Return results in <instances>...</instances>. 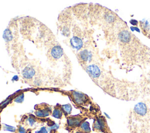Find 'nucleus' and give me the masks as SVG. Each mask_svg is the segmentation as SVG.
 I'll use <instances>...</instances> for the list:
<instances>
[{"label": "nucleus", "instance_id": "9", "mask_svg": "<svg viewBox=\"0 0 150 133\" xmlns=\"http://www.w3.org/2000/svg\"><path fill=\"white\" fill-rule=\"evenodd\" d=\"M139 25L143 33L146 36L150 30V22L148 20L144 19L139 22Z\"/></svg>", "mask_w": 150, "mask_h": 133}, {"label": "nucleus", "instance_id": "14", "mask_svg": "<svg viewBox=\"0 0 150 133\" xmlns=\"http://www.w3.org/2000/svg\"><path fill=\"white\" fill-rule=\"evenodd\" d=\"M80 128L84 132H85L86 133H89L91 131V129H90V124L87 121L83 122L80 124Z\"/></svg>", "mask_w": 150, "mask_h": 133}, {"label": "nucleus", "instance_id": "3", "mask_svg": "<svg viewBox=\"0 0 150 133\" xmlns=\"http://www.w3.org/2000/svg\"><path fill=\"white\" fill-rule=\"evenodd\" d=\"M86 71L88 74L93 78H97L101 74L100 69L96 64H91L87 66Z\"/></svg>", "mask_w": 150, "mask_h": 133}, {"label": "nucleus", "instance_id": "12", "mask_svg": "<svg viewBox=\"0 0 150 133\" xmlns=\"http://www.w3.org/2000/svg\"><path fill=\"white\" fill-rule=\"evenodd\" d=\"M80 59L84 61V62H87L89 59L91 58V53L86 49L82 50L80 52Z\"/></svg>", "mask_w": 150, "mask_h": 133}, {"label": "nucleus", "instance_id": "11", "mask_svg": "<svg viewBox=\"0 0 150 133\" xmlns=\"http://www.w3.org/2000/svg\"><path fill=\"white\" fill-rule=\"evenodd\" d=\"M51 111L50 108L49 107H46L45 108H42L40 110H38L35 112V114L38 117H47L48 116Z\"/></svg>", "mask_w": 150, "mask_h": 133}, {"label": "nucleus", "instance_id": "27", "mask_svg": "<svg viewBox=\"0 0 150 133\" xmlns=\"http://www.w3.org/2000/svg\"><path fill=\"white\" fill-rule=\"evenodd\" d=\"M147 36H148V37L149 38H150V32H149L148 34H147V35H146Z\"/></svg>", "mask_w": 150, "mask_h": 133}, {"label": "nucleus", "instance_id": "1", "mask_svg": "<svg viewBox=\"0 0 150 133\" xmlns=\"http://www.w3.org/2000/svg\"><path fill=\"white\" fill-rule=\"evenodd\" d=\"M134 112L140 116H144L147 113V107L143 102H139L134 107Z\"/></svg>", "mask_w": 150, "mask_h": 133}, {"label": "nucleus", "instance_id": "24", "mask_svg": "<svg viewBox=\"0 0 150 133\" xmlns=\"http://www.w3.org/2000/svg\"><path fill=\"white\" fill-rule=\"evenodd\" d=\"M130 29H131V31H132V32L135 31V30H137L138 32H140L139 29L137 26H131V27L130 28Z\"/></svg>", "mask_w": 150, "mask_h": 133}, {"label": "nucleus", "instance_id": "7", "mask_svg": "<svg viewBox=\"0 0 150 133\" xmlns=\"http://www.w3.org/2000/svg\"><path fill=\"white\" fill-rule=\"evenodd\" d=\"M93 128L96 130L103 131L105 128V123L103 118H98L93 124Z\"/></svg>", "mask_w": 150, "mask_h": 133}, {"label": "nucleus", "instance_id": "2", "mask_svg": "<svg viewBox=\"0 0 150 133\" xmlns=\"http://www.w3.org/2000/svg\"><path fill=\"white\" fill-rule=\"evenodd\" d=\"M72 98L77 104H83L87 101V96L80 92L73 91L72 93Z\"/></svg>", "mask_w": 150, "mask_h": 133}, {"label": "nucleus", "instance_id": "15", "mask_svg": "<svg viewBox=\"0 0 150 133\" xmlns=\"http://www.w3.org/2000/svg\"><path fill=\"white\" fill-rule=\"evenodd\" d=\"M52 115L56 118H60L63 115V111L60 108H56L53 111Z\"/></svg>", "mask_w": 150, "mask_h": 133}, {"label": "nucleus", "instance_id": "13", "mask_svg": "<svg viewBox=\"0 0 150 133\" xmlns=\"http://www.w3.org/2000/svg\"><path fill=\"white\" fill-rule=\"evenodd\" d=\"M3 38L6 42H10L12 39V35L10 29H6L3 33Z\"/></svg>", "mask_w": 150, "mask_h": 133}, {"label": "nucleus", "instance_id": "26", "mask_svg": "<svg viewBox=\"0 0 150 133\" xmlns=\"http://www.w3.org/2000/svg\"><path fill=\"white\" fill-rule=\"evenodd\" d=\"M104 115L106 116V117H107V118H108V119H110V117L108 115V114H107L106 112H104Z\"/></svg>", "mask_w": 150, "mask_h": 133}, {"label": "nucleus", "instance_id": "19", "mask_svg": "<svg viewBox=\"0 0 150 133\" xmlns=\"http://www.w3.org/2000/svg\"><path fill=\"white\" fill-rule=\"evenodd\" d=\"M36 133H47V131L45 127H43L40 128V129L39 131H36Z\"/></svg>", "mask_w": 150, "mask_h": 133}, {"label": "nucleus", "instance_id": "10", "mask_svg": "<svg viewBox=\"0 0 150 133\" xmlns=\"http://www.w3.org/2000/svg\"><path fill=\"white\" fill-rule=\"evenodd\" d=\"M81 121V118L79 116L71 117L67 119V124L70 127H76L79 125Z\"/></svg>", "mask_w": 150, "mask_h": 133}, {"label": "nucleus", "instance_id": "17", "mask_svg": "<svg viewBox=\"0 0 150 133\" xmlns=\"http://www.w3.org/2000/svg\"><path fill=\"white\" fill-rule=\"evenodd\" d=\"M4 130L8 131H10V132H15V131H16V128L15 127L9 125H7V124H4Z\"/></svg>", "mask_w": 150, "mask_h": 133}, {"label": "nucleus", "instance_id": "4", "mask_svg": "<svg viewBox=\"0 0 150 133\" xmlns=\"http://www.w3.org/2000/svg\"><path fill=\"white\" fill-rule=\"evenodd\" d=\"M50 54L54 59H59L63 56V50L60 45H55L52 48Z\"/></svg>", "mask_w": 150, "mask_h": 133}, {"label": "nucleus", "instance_id": "23", "mask_svg": "<svg viewBox=\"0 0 150 133\" xmlns=\"http://www.w3.org/2000/svg\"><path fill=\"white\" fill-rule=\"evenodd\" d=\"M18 132L19 133H26V130L22 127H19L18 128Z\"/></svg>", "mask_w": 150, "mask_h": 133}, {"label": "nucleus", "instance_id": "16", "mask_svg": "<svg viewBox=\"0 0 150 133\" xmlns=\"http://www.w3.org/2000/svg\"><path fill=\"white\" fill-rule=\"evenodd\" d=\"M72 110V107L70 104H65L62 106V110L66 114H69Z\"/></svg>", "mask_w": 150, "mask_h": 133}, {"label": "nucleus", "instance_id": "21", "mask_svg": "<svg viewBox=\"0 0 150 133\" xmlns=\"http://www.w3.org/2000/svg\"><path fill=\"white\" fill-rule=\"evenodd\" d=\"M129 23H130L131 25H134V26H136V25H138V21H137V20H135V19H131L130 21H129Z\"/></svg>", "mask_w": 150, "mask_h": 133}, {"label": "nucleus", "instance_id": "5", "mask_svg": "<svg viewBox=\"0 0 150 133\" xmlns=\"http://www.w3.org/2000/svg\"><path fill=\"white\" fill-rule=\"evenodd\" d=\"M70 45L73 49L80 50L83 46V41L80 37L74 36L70 40Z\"/></svg>", "mask_w": 150, "mask_h": 133}, {"label": "nucleus", "instance_id": "22", "mask_svg": "<svg viewBox=\"0 0 150 133\" xmlns=\"http://www.w3.org/2000/svg\"><path fill=\"white\" fill-rule=\"evenodd\" d=\"M28 121H29V124L32 126V125H33V124H34V123L35 122V119L34 118H32V117H30V118H28Z\"/></svg>", "mask_w": 150, "mask_h": 133}, {"label": "nucleus", "instance_id": "28", "mask_svg": "<svg viewBox=\"0 0 150 133\" xmlns=\"http://www.w3.org/2000/svg\"><path fill=\"white\" fill-rule=\"evenodd\" d=\"M76 133H83V132H81V131H77V132H76Z\"/></svg>", "mask_w": 150, "mask_h": 133}, {"label": "nucleus", "instance_id": "8", "mask_svg": "<svg viewBox=\"0 0 150 133\" xmlns=\"http://www.w3.org/2000/svg\"><path fill=\"white\" fill-rule=\"evenodd\" d=\"M35 74V71L33 68L31 67H26L22 71V75L25 79H32Z\"/></svg>", "mask_w": 150, "mask_h": 133}, {"label": "nucleus", "instance_id": "6", "mask_svg": "<svg viewBox=\"0 0 150 133\" xmlns=\"http://www.w3.org/2000/svg\"><path fill=\"white\" fill-rule=\"evenodd\" d=\"M130 33L127 30L121 31L118 34V38L120 41L124 43H128L131 40Z\"/></svg>", "mask_w": 150, "mask_h": 133}, {"label": "nucleus", "instance_id": "20", "mask_svg": "<svg viewBox=\"0 0 150 133\" xmlns=\"http://www.w3.org/2000/svg\"><path fill=\"white\" fill-rule=\"evenodd\" d=\"M59 125L58 124H54V123H53L50 127V129H57L58 128H59Z\"/></svg>", "mask_w": 150, "mask_h": 133}, {"label": "nucleus", "instance_id": "18", "mask_svg": "<svg viewBox=\"0 0 150 133\" xmlns=\"http://www.w3.org/2000/svg\"><path fill=\"white\" fill-rule=\"evenodd\" d=\"M24 100V94L23 93L21 94L20 95L18 96L15 99L14 101L16 103H21Z\"/></svg>", "mask_w": 150, "mask_h": 133}, {"label": "nucleus", "instance_id": "25", "mask_svg": "<svg viewBox=\"0 0 150 133\" xmlns=\"http://www.w3.org/2000/svg\"><path fill=\"white\" fill-rule=\"evenodd\" d=\"M18 80V77L17 76H15L13 78H12V80Z\"/></svg>", "mask_w": 150, "mask_h": 133}]
</instances>
